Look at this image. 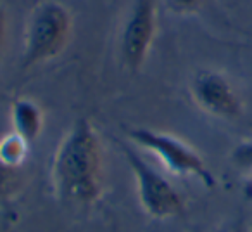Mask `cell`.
I'll return each instance as SVG.
<instances>
[{
    "instance_id": "cell-3",
    "label": "cell",
    "mask_w": 252,
    "mask_h": 232,
    "mask_svg": "<svg viewBox=\"0 0 252 232\" xmlns=\"http://www.w3.org/2000/svg\"><path fill=\"white\" fill-rule=\"evenodd\" d=\"M126 135L135 148H142L154 155L173 175L192 177L207 189L216 186V177L207 166L204 156L178 135L145 127L130 128Z\"/></svg>"
},
{
    "instance_id": "cell-11",
    "label": "cell",
    "mask_w": 252,
    "mask_h": 232,
    "mask_svg": "<svg viewBox=\"0 0 252 232\" xmlns=\"http://www.w3.org/2000/svg\"><path fill=\"white\" fill-rule=\"evenodd\" d=\"M204 0H164L169 12L176 16H190L197 12Z\"/></svg>"
},
{
    "instance_id": "cell-7",
    "label": "cell",
    "mask_w": 252,
    "mask_h": 232,
    "mask_svg": "<svg viewBox=\"0 0 252 232\" xmlns=\"http://www.w3.org/2000/svg\"><path fill=\"white\" fill-rule=\"evenodd\" d=\"M11 121L12 132L32 144L42 135L45 115L36 101L30 97H18L11 104Z\"/></svg>"
},
{
    "instance_id": "cell-13",
    "label": "cell",
    "mask_w": 252,
    "mask_h": 232,
    "mask_svg": "<svg viewBox=\"0 0 252 232\" xmlns=\"http://www.w3.org/2000/svg\"><path fill=\"white\" fill-rule=\"evenodd\" d=\"M5 35H7V14H5L4 2L0 0V57H2V52H4Z\"/></svg>"
},
{
    "instance_id": "cell-1",
    "label": "cell",
    "mask_w": 252,
    "mask_h": 232,
    "mask_svg": "<svg viewBox=\"0 0 252 232\" xmlns=\"http://www.w3.org/2000/svg\"><path fill=\"white\" fill-rule=\"evenodd\" d=\"M50 186L61 203L95 206L104 196V149L98 130L80 116L63 135L52 155Z\"/></svg>"
},
{
    "instance_id": "cell-4",
    "label": "cell",
    "mask_w": 252,
    "mask_h": 232,
    "mask_svg": "<svg viewBox=\"0 0 252 232\" xmlns=\"http://www.w3.org/2000/svg\"><path fill=\"white\" fill-rule=\"evenodd\" d=\"M119 148L133 175L142 211L152 220H169L183 215L185 197L169 182L168 177L158 172L131 144L121 142Z\"/></svg>"
},
{
    "instance_id": "cell-10",
    "label": "cell",
    "mask_w": 252,
    "mask_h": 232,
    "mask_svg": "<svg viewBox=\"0 0 252 232\" xmlns=\"http://www.w3.org/2000/svg\"><path fill=\"white\" fill-rule=\"evenodd\" d=\"M230 159L238 170L252 173V139L240 141L230 153Z\"/></svg>"
},
{
    "instance_id": "cell-2",
    "label": "cell",
    "mask_w": 252,
    "mask_h": 232,
    "mask_svg": "<svg viewBox=\"0 0 252 232\" xmlns=\"http://www.w3.org/2000/svg\"><path fill=\"white\" fill-rule=\"evenodd\" d=\"M73 35V16L59 0H42L32 9L23 33L21 66L25 70L54 61Z\"/></svg>"
},
{
    "instance_id": "cell-8",
    "label": "cell",
    "mask_w": 252,
    "mask_h": 232,
    "mask_svg": "<svg viewBox=\"0 0 252 232\" xmlns=\"http://www.w3.org/2000/svg\"><path fill=\"white\" fill-rule=\"evenodd\" d=\"M30 155V142L11 132L0 137V161L9 168L21 170Z\"/></svg>"
},
{
    "instance_id": "cell-12",
    "label": "cell",
    "mask_w": 252,
    "mask_h": 232,
    "mask_svg": "<svg viewBox=\"0 0 252 232\" xmlns=\"http://www.w3.org/2000/svg\"><path fill=\"white\" fill-rule=\"evenodd\" d=\"M213 232H252V229L245 218L230 217V218H224L223 222H220L213 229Z\"/></svg>"
},
{
    "instance_id": "cell-9",
    "label": "cell",
    "mask_w": 252,
    "mask_h": 232,
    "mask_svg": "<svg viewBox=\"0 0 252 232\" xmlns=\"http://www.w3.org/2000/svg\"><path fill=\"white\" fill-rule=\"evenodd\" d=\"M21 187V175L19 170L9 168L0 161V203H7L18 194Z\"/></svg>"
},
{
    "instance_id": "cell-6",
    "label": "cell",
    "mask_w": 252,
    "mask_h": 232,
    "mask_svg": "<svg viewBox=\"0 0 252 232\" xmlns=\"http://www.w3.org/2000/svg\"><path fill=\"white\" fill-rule=\"evenodd\" d=\"M190 97L206 115L218 120H237L244 113V101L233 81L213 68L197 70L190 78Z\"/></svg>"
},
{
    "instance_id": "cell-5",
    "label": "cell",
    "mask_w": 252,
    "mask_h": 232,
    "mask_svg": "<svg viewBox=\"0 0 252 232\" xmlns=\"http://www.w3.org/2000/svg\"><path fill=\"white\" fill-rule=\"evenodd\" d=\"M158 35V0H133L119 33V57L130 73L145 66Z\"/></svg>"
},
{
    "instance_id": "cell-14",
    "label": "cell",
    "mask_w": 252,
    "mask_h": 232,
    "mask_svg": "<svg viewBox=\"0 0 252 232\" xmlns=\"http://www.w3.org/2000/svg\"><path fill=\"white\" fill-rule=\"evenodd\" d=\"M251 193H252V173H251Z\"/></svg>"
}]
</instances>
